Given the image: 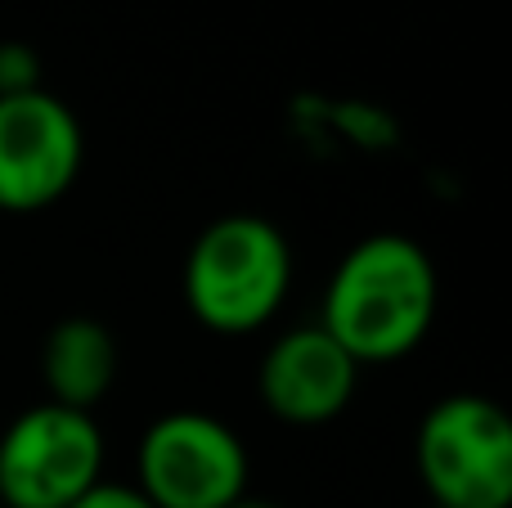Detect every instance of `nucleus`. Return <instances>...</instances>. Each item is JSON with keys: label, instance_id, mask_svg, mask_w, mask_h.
<instances>
[{"label": "nucleus", "instance_id": "f257e3e1", "mask_svg": "<svg viewBox=\"0 0 512 508\" xmlns=\"http://www.w3.org/2000/svg\"><path fill=\"white\" fill-rule=\"evenodd\" d=\"M441 311L432 252L396 230L364 234L342 252L324 284L319 329L355 365H396L427 342Z\"/></svg>", "mask_w": 512, "mask_h": 508}, {"label": "nucleus", "instance_id": "f03ea898", "mask_svg": "<svg viewBox=\"0 0 512 508\" xmlns=\"http://www.w3.org/2000/svg\"><path fill=\"white\" fill-rule=\"evenodd\" d=\"M292 243L270 216L230 212L198 230L185 252V306L216 338H252L292 293Z\"/></svg>", "mask_w": 512, "mask_h": 508}, {"label": "nucleus", "instance_id": "7ed1b4c3", "mask_svg": "<svg viewBox=\"0 0 512 508\" xmlns=\"http://www.w3.org/2000/svg\"><path fill=\"white\" fill-rule=\"evenodd\" d=\"M414 459L436 508L512 504V423L490 396H441L418 423Z\"/></svg>", "mask_w": 512, "mask_h": 508}, {"label": "nucleus", "instance_id": "20e7f679", "mask_svg": "<svg viewBox=\"0 0 512 508\" xmlns=\"http://www.w3.org/2000/svg\"><path fill=\"white\" fill-rule=\"evenodd\" d=\"M248 446L207 410H171L140 432L135 486L153 508H230L248 495Z\"/></svg>", "mask_w": 512, "mask_h": 508}, {"label": "nucleus", "instance_id": "39448f33", "mask_svg": "<svg viewBox=\"0 0 512 508\" xmlns=\"http://www.w3.org/2000/svg\"><path fill=\"white\" fill-rule=\"evenodd\" d=\"M104 482L95 414L36 401L0 432V508H72Z\"/></svg>", "mask_w": 512, "mask_h": 508}, {"label": "nucleus", "instance_id": "423d86ee", "mask_svg": "<svg viewBox=\"0 0 512 508\" xmlns=\"http://www.w3.org/2000/svg\"><path fill=\"white\" fill-rule=\"evenodd\" d=\"M86 167L81 117L54 90L0 95V212L32 216L72 194Z\"/></svg>", "mask_w": 512, "mask_h": 508}, {"label": "nucleus", "instance_id": "0eeeda50", "mask_svg": "<svg viewBox=\"0 0 512 508\" xmlns=\"http://www.w3.org/2000/svg\"><path fill=\"white\" fill-rule=\"evenodd\" d=\"M360 387V365L319 324H297L265 347L256 365V396L288 428L333 423Z\"/></svg>", "mask_w": 512, "mask_h": 508}, {"label": "nucleus", "instance_id": "6e6552de", "mask_svg": "<svg viewBox=\"0 0 512 508\" xmlns=\"http://www.w3.org/2000/svg\"><path fill=\"white\" fill-rule=\"evenodd\" d=\"M122 374L117 333L95 315H68L41 342V387L45 401L95 414Z\"/></svg>", "mask_w": 512, "mask_h": 508}, {"label": "nucleus", "instance_id": "1a4fd4ad", "mask_svg": "<svg viewBox=\"0 0 512 508\" xmlns=\"http://www.w3.org/2000/svg\"><path fill=\"white\" fill-rule=\"evenodd\" d=\"M41 54L27 41H0V95L41 90Z\"/></svg>", "mask_w": 512, "mask_h": 508}, {"label": "nucleus", "instance_id": "9d476101", "mask_svg": "<svg viewBox=\"0 0 512 508\" xmlns=\"http://www.w3.org/2000/svg\"><path fill=\"white\" fill-rule=\"evenodd\" d=\"M72 508H153L135 482H95Z\"/></svg>", "mask_w": 512, "mask_h": 508}, {"label": "nucleus", "instance_id": "9b49d317", "mask_svg": "<svg viewBox=\"0 0 512 508\" xmlns=\"http://www.w3.org/2000/svg\"><path fill=\"white\" fill-rule=\"evenodd\" d=\"M230 508H283V504H279V500H265V495H252V491H248L243 500H234Z\"/></svg>", "mask_w": 512, "mask_h": 508}, {"label": "nucleus", "instance_id": "f8f14e48", "mask_svg": "<svg viewBox=\"0 0 512 508\" xmlns=\"http://www.w3.org/2000/svg\"><path fill=\"white\" fill-rule=\"evenodd\" d=\"M432 508H436V504H432Z\"/></svg>", "mask_w": 512, "mask_h": 508}]
</instances>
